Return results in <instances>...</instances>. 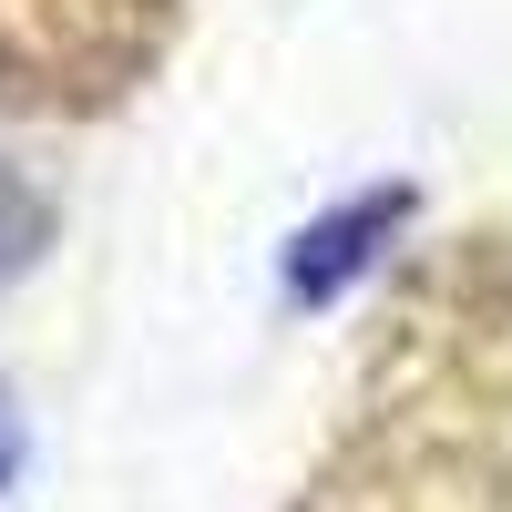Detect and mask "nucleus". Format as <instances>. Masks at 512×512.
Returning a JSON list of instances; mask_svg holds the SVG:
<instances>
[{"instance_id": "obj_1", "label": "nucleus", "mask_w": 512, "mask_h": 512, "mask_svg": "<svg viewBox=\"0 0 512 512\" xmlns=\"http://www.w3.org/2000/svg\"><path fill=\"white\" fill-rule=\"evenodd\" d=\"M400 226H410V185H359L349 205L308 216L287 236V308H338V297L390 256Z\"/></svg>"}, {"instance_id": "obj_2", "label": "nucleus", "mask_w": 512, "mask_h": 512, "mask_svg": "<svg viewBox=\"0 0 512 512\" xmlns=\"http://www.w3.org/2000/svg\"><path fill=\"white\" fill-rule=\"evenodd\" d=\"M52 236H62L52 185H41L31 164H11V154H0V287H11V277H31L41 256H52Z\"/></svg>"}, {"instance_id": "obj_3", "label": "nucleus", "mask_w": 512, "mask_h": 512, "mask_svg": "<svg viewBox=\"0 0 512 512\" xmlns=\"http://www.w3.org/2000/svg\"><path fill=\"white\" fill-rule=\"evenodd\" d=\"M21 472V420H11V400H0V482Z\"/></svg>"}]
</instances>
